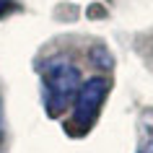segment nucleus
Masks as SVG:
<instances>
[{"label":"nucleus","instance_id":"obj_4","mask_svg":"<svg viewBox=\"0 0 153 153\" xmlns=\"http://www.w3.org/2000/svg\"><path fill=\"white\" fill-rule=\"evenodd\" d=\"M8 10H13V0H0V18L5 16Z\"/></svg>","mask_w":153,"mask_h":153},{"label":"nucleus","instance_id":"obj_1","mask_svg":"<svg viewBox=\"0 0 153 153\" xmlns=\"http://www.w3.org/2000/svg\"><path fill=\"white\" fill-rule=\"evenodd\" d=\"M78 88H81V70L75 65L65 60L44 65V96H47V106L52 114L62 112L75 99Z\"/></svg>","mask_w":153,"mask_h":153},{"label":"nucleus","instance_id":"obj_3","mask_svg":"<svg viewBox=\"0 0 153 153\" xmlns=\"http://www.w3.org/2000/svg\"><path fill=\"white\" fill-rule=\"evenodd\" d=\"M137 153H153V112L143 114L140 120V145Z\"/></svg>","mask_w":153,"mask_h":153},{"label":"nucleus","instance_id":"obj_2","mask_svg":"<svg viewBox=\"0 0 153 153\" xmlns=\"http://www.w3.org/2000/svg\"><path fill=\"white\" fill-rule=\"evenodd\" d=\"M106 91H109V81L106 78H88L78 88V94L73 99V104H75V109H73V125L81 132L94 125L99 109H101V104L106 99Z\"/></svg>","mask_w":153,"mask_h":153}]
</instances>
